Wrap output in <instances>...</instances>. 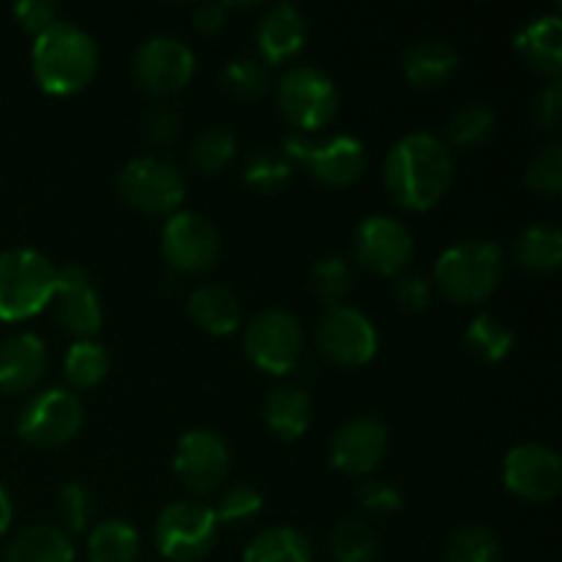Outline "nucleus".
<instances>
[{
  "label": "nucleus",
  "mask_w": 562,
  "mask_h": 562,
  "mask_svg": "<svg viewBox=\"0 0 562 562\" xmlns=\"http://www.w3.org/2000/svg\"><path fill=\"white\" fill-rule=\"evenodd\" d=\"M58 516L69 532H82L93 519V494L86 483H66L58 492Z\"/></svg>",
  "instance_id": "ea45409f"
},
{
  "label": "nucleus",
  "mask_w": 562,
  "mask_h": 562,
  "mask_svg": "<svg viewBox=\"0 0 562 562\" xmlns=\"http://www.w3.org/2000/svg\"><path fill=\"white\" fill-rule=\"evenodd\" d=\"M132 77L148 97H170L195 77V53L176 36H151L137 47Z\"/></svg>",
  "instance_id": "f8f14e48"
},
{
  "label": "nucleus",
  "mask_w": 562,
  "mask_h": 562,
  "mask_svg": "<svg viewBox=\"0 0 562 562\" xmlns=\"http://www.w3.org/2000/svg\"><path fill=\"white\" fill-rule=\"evenodd\" d=\"M231 3H201L195 11H192V25H195L198 33L203 36H214L225 27V20H228Z\"/></svg>",
  "instance_id": "49530a36"
},
{
  "label": "nucleus",
  "mask_w": 562,
  "mask_h": 562,
  "mask_svg": "<svg viewBox=\"0 0 562 562\" xmlns=\"http://www.w3.org/2000/svg\"><path fill=\"white\" fill-rule=\"evenodd\" d=\"M14 16L36 38L38 33H44L58 22V5L49 3V0H22V3L14 5Z\"/></svg>",
  "instance_id": "79ce46f5"
},
{
  "label": "nucleus",
  "mask_w": 562,
  "mask_h": 562,
  "mask_svg": "<svg viewBox=\"0 0 562 562\" xmlns=\"http://www.w3.org/2000/svg\"><path fill=\"white\" fill-rule=\"evenodd\" d=\"M258 53L263 64L283 66L302 53L307 42V22L296 5L278 3L261 16L256 27Z\"/></svg>",
  "instance_id": "aec40b11"
},
{
  "label": "nucleus",
  "mask_w": 562,
  "mask_h": 562,
  "mask_svg": "<svg viewBox=\"0 0 562 562\" xmlns=\"http://www.w3.org/2000/svg\"><path fill=\"white\" fill-rule=\"evenodd\" d=\"M119 198L135 212L170 217L187 195V179L173 162L157 157L130 159L115 176Z\"/></svg>",
  "instance_id": "0eeeda50"
},
{
  "label": "nucleus",
  "mask_w": 562,
  "mask_h": 562,
  "mask_svg": "<svg viewBox=\"0 0 562 562\" xmlns=\"http://www.w3.org/2000/svg\"><path fill=\"white\" fill-rule=\"evenodd\" d=\"M241 562H313V547L294 527H269L247 543Z\"/></svg>",
  "instance_id": "bb28decb"
},
{
  "label": "nucleus",
  "mask_w": 562,
  "mask_h": 562,
  "mask_svg": "<svg viewBox=\"0 0 562 562\" xmlns=\"http://www.w3.org/2000/svg\"><path fill=\"white\" fill-rule=\"evenodd\" d=\"M212 510L217 525H247V521H252L256 516H261L263 497L261 492H256L252 486L236 483V486H228L220 494L217 505H214Z\"/></svg>",
  "instance_id": "58836bf2"
},
{
  "label": "nucleus",
  "mask_w": 562,
  "mask_h": 562,
  "mask_svg": "<svg viewBox=\"0 0 562 562\" xmlns=\"http://www.w3.org/2000/svg\"><path fill=\"white\" fill-rule=\"evenodd\" d=\"M467 351H470L475 360L486 362V366H497L514 349V333L508 329V324L499 322L492 313H477L470 324H467L464 333Z\"/></svg>",
  "instance_id": "c85d7f7f"
},
{
  "label": "nucleus",
  "mask_w": 562,
  "mask_h": 562,
  "mask_svg": "<svg viewBox=\"0 0 562 562\" xmlns=\"http://www.w3.org/2000/svg\"><path fill=\"white\" fill-rule=\"evenodd\" d=\"M514 49L532 71L560 80L562 69V20L560 14L532 16L516 31Z\"/></svg>",
  "instance_id": "412c9836"
},
{
  "label": "nucleus",
  "mask_w": 562,
  "mask_h": 562,
  "mask_svg": "<svg viewBox=\"0 0 562 562\" xmlns=\"http://www.w3.org/2000/svg\"><path fill=\"white\" fill-rule=\"evenodd\" d=\"M456 162L442 137L412 132L384 159V190L404 212H428L450 192Z\"/></svg>",
  "instance_id": "f257e3e1"
},
{
  "label": "nucleus",
  "mask_w": 562,
  "mask_h": 562,
  "mask_svg": "<svg viewBox=\"0 0 562 562\" xmlns=\"http://www.w3.org/2000/svg\"><path fill=\"white\" fill-rule=\"evenodd\" d=\"M162 258L173 272L179 274H203L217 263L220 258V231L212 220L198 212H173L162 225L159 236Z\"/></svg>",
  "instance_id": "9b49d317"
},
{
  "label": "nucleus",
  "mask_w": 562,
  "mask_h": 562,
  "mask_svg": "<svg viewBox=\"0 0 562 562\" xmlns=\"http://www.w3.org/2000/svg\"><path fill=\"white\" fill-rule=\"evenodd\" d=\"M311 289L324 305L338 307L351 291V269L340 256H324L313 263Z\"/></svg>",
  "instance_id": "e433bc0d"
},
{
  "label": "nucleus",
  "mask_w": 562,
  "mask_h": 562,
  "mask_svg": "<svg viewBox=\"0 0 562 562\" xmlns=\"http://www.w3.org/2000/svg\"><path fill=\"white\" fill-rule=\"evenodd\" d=\"M514 258L525 272L552 274L562 261V231L552 223L527 225L514 245Z\"/></svg>",
  "instance_id": "a878e982"
},
{
  "label": "nucleus",
  "mask_w": 562,
  "mask_h": 562,
  "mask_svg": "<svg viewBox=\"0 0 562 562\" xmlns=\"http://www.w3.org/2000/svg\"><path fill=\"white\" fill-rule=\"evenodd\" d=\"M53 305L60 327L75 335L77 340L93 338L102 329V300H99L86 269L77 267V263H66L58 269Z\"/></svg>",
  "instance_id": "a211bd4d"
},
{
  "label": "nucleus",
  "mask_w": 562,
  "mask_h": 562,
  "mask_svg": "<svg viewBox=\"0 0 562 562\" xmlns=\"http://www.w3.org/2000/svg\"><path fill=\"white\" fill-rule=\"evenodd\" d=\"M239 143H236L234 132L214 126V130H203L195 140L190 143V165L203 176H217L234 162Z\"/></svg>",
  "instance_id": "2f4dec72"
},
{
  "label": "nucleus",
  "mask_w": 562,
  "mask_h": 562,
  "mask_svg": "<svg viewBox=\"0 0 562 562\" xmlns=\"http://www.w3.org/2000/svg\"><path fill=\"white\" fill-rule=\"evenodd\" d=\"M47 344L33 333L11 335L0 344V393L25 395L47 373Z\"/></svg>",
  "instance_id": "6ab92c4d"
},
{
  "label": "nucleus",
  "mask_w": 562,
  "mask_h": 562,
  "mask_svg": "<svg viewBox=\"0 0 562 562\" xmlns=\"http://www.w3.org/2000/svg\"><path fill=\"white\" fill-rule=\"evenodd\" d=\"M316 344L329 362L340 368H362L376 357L379 335L371 318L357 307H329L316 329Z\"/></svg>",
  "instance_id": "4468645a"
},
{
  "label": "nucleus",
  "mask_w": 562,
  "mask_h": 562,
  "mask_svg": "<svg viewBox=\"0 0 562 562\" xmlns=\"http://www.w3.org/2000/svg\"><path fill=\"white\" fill-rule=\"evenodd\" d=\"M294 179V165L285 159L283 151H258L247 159L245 165V184L250 190L263 192V195H272V192L285 190Z\"/></svg>",
  "instance_id": "72a5a7b5"
},
{
  "label": "nucleus",
  "mask_w": 562,
  "mask_h": 562,
  "mask_svg": "<svg viewBox=\"0 0 562 562\" xmlns=\"http://www.w3.org/2000/svg\"><path fill=\"white\" fill-rule=\"evenodd\" d=\"M357 497H360L362 508L373 516H393L404 505V497H401V492L390 481H366L360 492H357Z\"/></svg>",
  "instance_id": "a19ab883"
},
{
  "label": "nucleus",
  "mask_w": 562,
  "mask_h": 562,
  "mask_svg": "<svg viewBox=\"0 0 562 562\" xmlns=\"http://www.w3.org/2000/svg\"><path fill=\"white\" fill-rule=\"evenodd\" d=\"M530 192L541 198H558L562 192V146L547 143L536 151V157L527 165L525 176Z\"/></svg>",
  "instance_id": "4c0bfd02"
},
{
  "label": "nucleus",
  "mask_w": 562,
  "mask_h": 562,
  "mask_svg": "<svg viewBox=\"0 0 562 562\" xmlns=\"http://www.w3.org/2000/svg\"><path fill=\"white\" fill-rule=\"evenodd\" d=\"M82 420H86L82 401L71 390L49 387L22 406L16 434L31 448L55 450L69 445L80 434Z\"/></svg>",
  "instance_id": "1a4fd4ad"
},
{
  "label": "nucleus",
  "mask_w": 562,
  "mask_h": 562,
  "mask_svg": "<svg viewBox=\"0 0 562 562\" xmlns=\"http://www.w3.org/2000/svg\"><path fill=\"white\" fill-rule=\"evenodd\" d=\"M329 552L335 562H373L376 558V536L360 519H346L329 536Z\"/></svg>",
  "instance_id": "c9c22d12"
},
{
  "label": "nucleus",
  "mask_w": 562,
  "mask_h": 562,
  "mask_svg": "<svg viewBox=\"0 0 562 562\" xmlns=\"http://www.w3.org/2000/svg\"><path fill=\"white\" fill-rule=\"evenodd\" d=\"M5 562H75V543L64 527L33 525L11 538Z\"/></svg>",
  "instance_id": "393cba45"
},
{
  "label": "nucleus",
  "mask_w": 562,
  "mask_h": 562,
  "mask_svg": "<svg viewBox=\"0 0 562 562\" xmlns=\"http://www.w3.org/2000/svg\"><path fill=\"white\" fill-rule=\"evenodd\" d=\"M245 355L258 371L285 376L302 357V327L294 313L267 307L256 313L245 327Z\"/></svg>",
  "instance_id": "9d476101"
},
{
  "label": "nucleus",
  "mask_w": 562,
  "mask_h": 562,
  "mask_svg": "<svg viewBox=\"0 0 562 562\" xmlns=\"http://www.w3.org/2000/svg\"><path fill=\"white\" fill-rule=\"evenodd\" d=\"M404 77L409 86L420 88V91H437L445 82L453 80L456 69H459V55L450 44L437 42H417L404 53Z\"/></svg>",
  "instance_id": "b1692460"
},
{
  "label": "nucleus",
  "mask_w": 562,
  "mask_h": 562,
  "mask_svg": "<svg viewBox=\"0 0 562 562\" xmlns=\"http://www.w3.org/2000/svg\"><path fill=\"white\" fill-rule=\"evenodd\" d=\"M143 132H146L154 146H165V143L179 135V115L168 104H154L146 119H143Z\"/></svg>",
  "instance_id": "c03bdc74"
},
{
  "label": "nucleus",
  "mask_w": 562,
  "mask_h": 562,
  "mask_svg": "<svg viewBox=\"0 0 562 562\" xmlns=\"http://www.w3.org/2000/svg\"><path fill=\"white\" fill-rule=\"evenodd\" d=\"M278 108L294 132L327 130L340 108V93L333 77L316 66H291L278 82Z\"/></svg>",
  "instance_id": "39448f33"
},
{
  "label": "nucleus",
  "mask_w": 562,
  "mask_h": 562,
  "mask_svg": "<svg viewBox=\"0 0 562 562\" xmlns=\"http://www.w3.org/2000/svg\"><path fill=\"white\" fill-rule=\"evenodd\" d=\"M220 86L228 97L239 99V102H256L269 91V71L267 66L252 58H236L225 64Z\"/></svg>",
  "instance_id": "f704fd0d"
},
{
  "label": "nucleus",
  "mask_w": 562,
  "mask_h": 562,
  "mask_svg": "<svg viewBox=\"0 0 562 562\" xmlns=\"http://www.w3.org/2000/svg\"><path fill=\"white\" fill-rule=\"evenodd\" d=\"M395 300L404 311L420 313L431 300V283L423 274H401L395 283Z\"/></svg>",
  "instance_id": "a18cd8bd"
},
{
  "label": "nucleus",
  "mask_w": 562,
  "mask_h": 562,
  "mask_svg": "<svg viewBox=\"0 0 562 562\" xmlns=\"http://www.w3.org/2000/svg\"><path fill=\"white\" fill-rule=\"evenodd\" d=\"M140 554V536L124 519H108L88 536V560L91 562H135Z\"/></svg>",
  "instance_id": "cd10ccee"
},
{
  "label": "nucleus",
  "mask_w": 562,
  "mask_h": 562,
  "mask_svg": "<svg viewBox=\"0 0 562 562\" xmlns=\"http://www.w3.org/2000/svg\"><path fill=\"white\" fill-rule=\"evenodd\" d=\"M280 151L291 165L300 162L313 181L329 187V190L357 184L368 168L366 146L351 135H335L324 143H311L300 132H291L283 137Z\"/></svg>",
  "instance_id": "423d86ee"
},
{
  "label": "nucleus",
  "mask_w": 562,
  "mask_h": 562,
  "mask_svg": "<svg viewBox=\"0 0 562 562\" xmlns=\"http://www.w3.org/2000/svg\"><path fill=\"white\" fill-rule=\"evenodd\" d=\"M313 420V404L296 384H278L263 401V423L283 442H296L307 434Z\"/></svg>",
  "instance_id": "4be33fe9"
},
{
  "label": "nucleus",
  "mask_w": 562,
  "mask_h": 562,
  "mask_svg": "<svg viewBox=\"0 0 562 562\" xmlns=\"http://www.w3.org/2000/svg\"><path fill=\"white\" fill-rule=\"evenodd\" d=\"M217 519L203 503L179 499L159 510L154 521V547L170 562H198L217 543Z\"/></svg>",
  "instance_id": "6e6552de"
},
{
  "label": "nucleus",
  "mask_w": 562,
  "mask_h": 562,
  "mask_svg": "<svg viewBox=\"0 0 562 562\" xmlns=\"http://www.w3.org/2000/svg\"><path fill=\"white\" fill-rule=\"evenodd\" d=\"M505 261L497 245L486 239H467L448 247L434 263V285L448 302L472 307L486 302L503 283Z\"/></svg>",
  "instance_id": "7ed1b4c3"
},
{
  "label": "nucleus",
  "mask_w": 562,
  "mask_h": 562,
  "mask_svg": "<svg viewBox=\"0 0 562 562\" xmlns=\"http://www.w3.org/2000/svg\"><path fill=\"white\" fill-rule=\"evenodd\" d=\"M532 119L541 126L543 132H554L562 121V82L552 80L547 88H541V93L536 97L532 104Z\"/></svg>",
  "instance_id": "37998d69"
},
{
  "label": "nucleus",
  "mask_w": 562,
  "mask_h": 562,
  "mask_svg": "<svg viewBox=\"0 0 562 562\" xmlns=\"http://www.w3.org/2000/svg\"><path fill=\"white\" fill-rule=\"evenodd\" d=\"M497 115L488 104L470 102L461 104L445 124V146L453 148H477L492 137Z\"/></svg>",
  "instance_id": "7c9ffc66"
},
{
  "label": "nucleus",
  "mask_w": 562,
  "mask_h": 562,
  "mask_svg": "<svg viewBox=\"0 0 562 562\" xmlns=\"http://www.w3.org/2000/svg\"><path fill=\"white\" fill-rule=\"evenodd\" d=\"M503 481L525 503H549L562 488V461L547 445H516L503 461Z\"/></svg>",
  "instance_id": "dca6fc26"
},
{
  "label": "nucleus",
  "mask_w": 562,
  "mask_h": 562,
  "mask_svg": "<svg viewBox=\"0 0 562 562\" xmlns=\"http://www.w3.org/2000/svg\"><path fill=\"white\" fill-rule=\"evenodd\" d=\"M390 450V431L376 417H355L335 431L329 459L349 477H368L382 467Z\"/></svg>",
  "instance_id": "f3484780"
},
{
  "label": "nucleus",
  "mask_w": 562,
  "mask_h": 562,
  "mask_svg": "<svg viewBox=\"0 0 562 562\" xmlns=\"http://www.w3.org/2000/svg\"><path fill=\"white\" fill-rule=\"evenodd\" d=\"M173 472L181 486L198 497L217 492L231 472L228 445L209 428H192L176 445Z\"/></svg>",
  "instance_id": "2eb2a0df"
},
{
  "label": "nucleus",
  "mask_w": 562,
  "mask_h": 562,
  "mask_svg": "<svg viewBox=\"0 0 562 562\" xmlns=\"http://www.w3.org/2000/svg\"><path fill=\"white\" fill-rule=\"evenodd\" d=\"M187 313L203 333L214 338L234 335L241 324V305L236 294L225 285H198L187 300Z\"/></svg>",
  "instance_id": "5701e85b"
},
{
  "label": "nucleus",
  "mask_w": 562,
  "mask_h": 562,
  "mask_svg": "<svg viewBox=\"0 0 562 562\" xmlns=\"http://www.w3.org/2000/svg\"><path fill=\"white\" fill-rule=\"evenodd\" d=\"M58 267L31 247L0 252V322L20 324L53 305Z\"/></svg>",
  "instance_id": "20e7f679"
},
{
  "label": "nucleus",
  "mask_w": 562,
  "mask_h": 562,
  "mask_svg": "<svg viewBox=\"0 0 562 562\" xmlns=\"http://www.w3.org/2000/svg\"><path fill=\"white\" fill-rule=\"evenodd\" d=\"M11 521H14V505H11V497L5 494V488L0 486V536L9 532Z\"/></svg>",
  "instance_id": "de8ad7c7"
},
{
  "label": "nucleus",
  "mask_w": 562,
  "mask_h": 562,
  "mask_svg": "<svg viewBox=\"0 0 562 562\" xmlns=\"http://www.w3.org/2000/svg\"><path fill=\"white\" fill-rule=\"evenodd\" d=\"M110 357L102 344L93 338L75 340L66 351L64 376L71 384V390H93L108 379Z\"/></svg>",
  "instance_id": "c756f323"
},
{
  "label": "nucleus",
  "mask_w": 562,
  "mask_h": 562,
  "mask_svg": "<svg viewBox=\"0 0 562 562\" xmlns=\"http://www.w3.org/2000/svg\"><path fill=\"white\" fill-rule=\"evenodd\" d=\"M415 256L412 231L387 214H371L355 231V258L379 278H401Z\"/></svg>",
  "instance_id": "ddd939ff"
},
{
  "label": "nucleus",
  "mask_w": 562,
  "mask_h": 562,
  "mask_svg": "<svg viewBox=\"0 0 562 562\" xmlns=\"http://www.w3.org/2000/svg\"><path fill=\"white\" fill-rule=\"evenodd\" d=\"M445 562H503V547L486 525H464L450 536Z\"/></svg>",
  "instance_id": "473e14b6"
},
{
  "label": "nucleus",
  "mask_w": 562,
  "mask_h": 562,
  "mask_svg": "<svg viewBox=\"0 0 562 562\" xmlns=\"http://www.w3.org/2000/svg\"><path fill=\"white\" fill-rule=\"evenodd\" d=\"M31 66L44 93L75 97L97 77L99 47L75 22L58 20L33 38Z\"/></svg>",
  "instance_id": "f03ea898"
}]
</instances>
